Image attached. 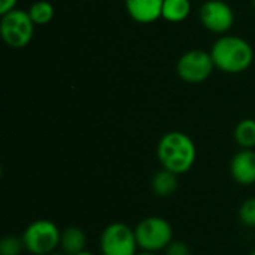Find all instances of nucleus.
Segmentation results:
<instances>
[{
	"instance_id": "f257e3e1",
	"label": "nucleus",
	"mask_w": 255,
	"mask_h": 255,
	"mask_svg": "<svg viewBox=\"0 0 255 255\" xmlns=\"http://www.w3.org/2000/svg\"><path fill=\"white\" fill-rule=\"evenodd\" d=\"M157 157L163 169L184 175L196 163L197 148L193 139L184 131H167L157 145Z\"/></svg>"
},
{
	"instance_id": "f03ea898",
	"label": "nucleus",
	"mask_w": 255,
	"mask_h": 255,
	"mask_svg": "<svg viewBox=\"0 0 255 255\" xmlns=\"http://www.w3.org/2000/svg\"><path fill=\"white\" fill-rule=\"evenodd\" d=\"M209 52L215 67L229 75L248 70L254 61V48L248 40L239 36L227 34L218 37Z\"/></svg>"
},
{
	"instance_id": "7ed1b4c3",
	"label": "nucleus",
	"mask_w": 255,
	"mask_h": 255,
	"mask_svg": "<svg viewBox=\"0 0 255 255\" xmlns=\"http://www.w3.org/2000/svg\"><path fill=\"white\" fill-rule=\"evenodd\" d=\"M139 250L160 253L164 251L173 241V227L163 217H146L134 227Z\"/></svg>"
},
{
	"instance_id": "20e7f679",
	"label": "nucleus",
	"mask_w": 255,
	"mask_h": 255,
	"mask_svg": "<svg viewBox=\"0 0 255 255\" xmlns=\"http://www.w3.org/2000/svg\"><path fill=\"white\" fill-rule=\"evenodd\" d=\"M21 238L28 254L48 255L60 247L61 230L51 220H36L25 227Z\"/></svg>"
},
{
	"instance_id": "39448f33",
	"label": "nucleus",
	"mask_w": 255,
	"mask_h": 255,
	"mask_svg": "<svg viewBox=\"0 0 255 255\" xmlns=\"http://www.w3.org/2000/svg\"><path fill=\"white\" fill-rule=\"evenodd\" d=\"M36 24L28 15V10L12 9L1 15L0 19V36L3 42L13 49L25 48L34 34Z\"/></svg>"
},
{
	"instance_id": "423d86ee",
	"label": "nucleus",
	"mask_w": 255,
	"mask_h": 255,
	"mask_svg": "<svg viewBox=\"0 0 255 255\" xmlns=\"http://www.w3.org/2000/svg\"><path fill=\"white\" fill-rule=\"evenodd\" d=\"M99 248L102 255H136L139 245L134 229L120 221L108 224L100 235Z\"/></svg>"
},
{
	"instance_id": "0eeeda50",
	"label": "nucleus",
	"mask_w": 255,
	"mask_h": 255,
	"mask_svg": "<svg viewBox=\"0 0 255 255\" xmlns=\"http://www.w3.org/2000/svg\"><path fill=\"white\" fill-rule=\"evenodd\" d=\"M215 64L211 52L202 49H191L182 54L176 63L178 76L187 84H202L214 72Z\"/></svg>"
},
{
	"instance_id": "6e6552de",
	"label": "nucleus",
	"mask_w": 255,
	"mask_h": 255,
	"mask_svg": "<svg viewBox=\"0 0 255 255\" xmlns=\"http://www.w3.org/2000/svg\"><path fill=\"white\" fill-rule=\"evenodd\" d=\"M199 15L203 27L217 34H226L235 24V12L224 0H206Z\"/></svg>"
},
{
	"instance_id": "1a4fd4ad",
	"label": "nucleus",
	"mask_w": 255,
	"mask_h": 255,
	"mask_svg": "<svg viewBox=\"0 0 255 255\" xmlns=\"http://www.w3.org/2000/svg\"><path fill=\"white\" fill-rule=\"evenodd\" d=\"M232 178L239 185H253L255 184V151L254 149H241L235 154L230 161Z\"/></svg>"
},
{
	"instance_id": "9d476101",
	"label": "nucleus",
	"mask_w": 255,
	"mask_h": 255,
	"mask_svg": "<svg viewBox=\"0 0 255 255\" xmlns=\"http://www.w3.org/2000/svg\"><path fill=\"white\" fill-rule=\"evenodd\" d=\"M164 0H124L126 10L131 19L140 24H151L161 18Z\"/></svg>"
},
{
	"instance_id": "9b49d317",
	"label": "nucleus",
	"mask_w": 255,
	"mask_h": 255,
	"mask_svg": "<svg viewBox=\"0 0 255 255\" xmlns=\"http://www.w3.org/2000/svg\"><path fill=\"white\" fill-rule=\"evenodd\" d=\"M87 245V236L85 232L79 227H67L61 230V241H60V248L63 254L75 255L85 250Z\"/></svg>"
},
{
	"instance_id": "f8f14e48",
	"label": "nucleus",
	"mask_w": 255,
	"mask_h": 255,
	"mask_svg": "<svg viewBox=\"0 0 255 255\" xmlns=\"http://www.w3.org/2000/svg\"><path fill=\"white\" fill-rule=\"evenodd\" d=\"M178 175L167 170V169H161L158 170L152 179H151V188L152 193L157 194L158 197H169L172 196L176 190H178Z\"/></svg>"
},
{
	"instance_id": "ddd939ff",
	"label": "nucleus",
	"mask_w": 255,
	"mask_h": 255,
	"mask_svg": "<svg viewBox=\"0 0 255 255\" xmlns=\"http://www.w3.org/2000/svg\"><path fill=\"white\" fill-rule=\"evenodd\" d=\"M191 12L190 0H164L161 18L169 22H182Z\"/></svg>"
},
{
	"instance_id": "4468645a",
	"label": "nucleus",
	"mask_w": 255,
	"mask_h": 255,
	"mask_svg": "<svg viewBox=\"0 0 255 255\" xmlns=\"http://www.w3.org/2000/svg\"><path fill=\"white\" fill-rule=\"evenodd\" d=\"M235 140L242 149H254L255 148V120L245 118L238 123L235 127Z\"/></svg>"
},
{
	"instance_id": "2eb2a0df",
	"label": "nucleus",
	"mask_w": 255,
	"mask_h": 255,
	"mask_svg": "<svg viewBox=\"0 0 255 255\" xmlns=\"http://www.w3.org/2000/svg\"><path fill=\"white\" fill-rule=\"evenodd\" d=\"M54 6L48 0H37L28 9V15L36 25L49 24L54 18Z\"/></svg>"
},
{
	"instance_id": "dca6fc26",
	"label": "nucleus",
	"mask_w": 255,
	"mask_h": 255,
	"mask_svg": "<svg viewBox=\"0 0 255 255\" xmlns=\"http://www.w3.org/2000/svg\"><path fill=\"white\" fill-rule=\"evenodd\" d=\"M22 251H25L22 238L4 236L0 241V255H21Z\"/></svg>"
},
{
	"instance_id": "f3484780",
	"label": "nucleus",
	"mask_w": 255,
	"mask_h": 255,
	"mask_svg": "<svg viewBox=\"0 0 255 255\" xmlns=\"http://www.w3.org/2000/svg\"><path fill=\"white\" fill-rule=\"evenodd\" d=\"M239 220L244 226L255 229V197L247 199L239 208Z\"/></svg>"
},
{
	"instance_id": "a211bd4d",
	"label": "nucleus",
	"mask_w": 255,
	"mask_h": 255,
	"mask_svg": "<svg viewBox=\"0 0 255 255\" xmlns=\"http://www.w3.org/2000/svg\"><path fill=\"white\" fill-rule=\"evenodd\" d=\"M164 255H191V250L182 241H172V244L164 250Z\"/></svg>"
},
{
	"instance_id": "6ab92c4d",
	"label": "nucleus",
	"mask_w": 255,
	"mask_h": 255,
	"mask_svg": "<svg viewBox=\"0 0 255 255\" xmlns=\"http://www.w3.org/2000/svg\"><path fill=\"white\" fill-rule=\"evenodd\" d=\"M18 0H0V15L7 13L9 10L16 7Z\"/></svg>"
},
{
	"instance_id": "aec40b11",
	"label": "nucleus",
	"mask_w": 255,
	"mask_h": 255,
	"mask_svg": "<svg viewBox=\"0 0 255 255\" xmlns=\"http://www.w3.org/2000/svg\"><path fill=\"white\" fill-rule=\"evenodd\" d=\"M136 255H157V253H151V251H137V254Z\"/></svg>"
},
{
	"instance_id": "412c9836",
	"label": "nucleus",
	"mask_w": 255,
	"mask_h": 255,
	"mask_svg": "<svg viewBox=\"0 0 255 255\" xmlns=\"http://www.w3.org/2000/svg\"><path fill=\"white\" fill-rule=\"evenodd\" d=\"M75 255H94L93 253H90V251H87V250H84V251H81V253H78V254Z\"/></svg>"
},
{
	"instance_id": "4be33fe9",
	"label": "nucleus",
	"mask_w": 255,
	"mask_h": 255,
	"mask_svg": "<svg viewBox=\"0 0 255 255\" xmlns=\"http://www.w3.org/2000/svg\"><path fill=\"white\" fill-rule=\"evenodd\" d=\"M48 255H66V254H63V253H61V254H60V253H52V254H48Z\"/></svg>"
},
{
	"instance_id": "5701e85b",
	"label": "nucleus",
	"mask_w": 255,
	"mask_h": 255,
	"mask_svg": "<svg viewBox=\"0 0 255 255\" xmlns=\"http://www.w3.org/2000/svg\"><path fill=\"white\" fill-rule=\"evenodd\" d=\"M250 255H255V250H254V251H253V253H251V254H250Z\"/></svg>"
},
{
	"instance_id": "b1692460",
	"label": "nucleus",
	"mask_w": 255,
	"mask_h": 255,
	"mask_svg": "<svg viewBox=\"0 0 255 255\" xmlns=\"http://www.w3.org/2000/svg\"><path fill=\"white\" fill-rule=\"evenodd\" d=\"M253 3H254V7H255V0H253Z\"/></svg>"
}]
</instances>
